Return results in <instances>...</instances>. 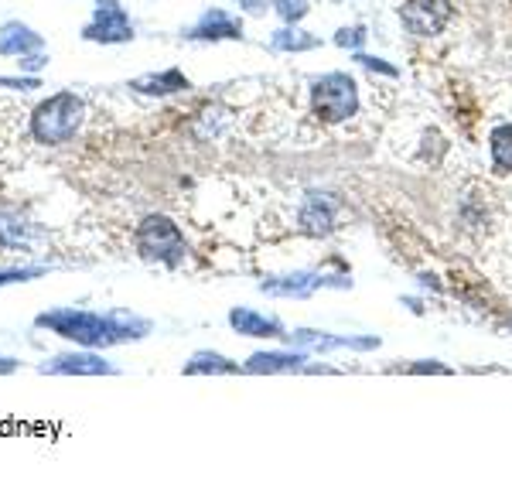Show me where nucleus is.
I'll use <instances>...</instances> for the list:
<instances>
[{
	"label": "nucleus",
	"mask_w": 512,
	"mask_h": 478,
	"mask_svg": "<svg viewBox=\"0 0 512 478\" xmlns=\"http://www.w3.org/2000/svg\"><path fill=\"white\" fill-rule=\"evenodd\" d=\"M41 376H113L117 366L110 359H103L96 349H72V352H59L48 362L38 366Z\"/></svg>",
	"instance_id": "obj_7"
},
{
	"label": "nucleus",
	"mask_w": 512,
	"mask_h": 478,
	"mask_svg": "<svg viewBox=\"0 0 512 478\" xmlns=\"http://www.w3.org/2000/svg\"><path fill=\"white\" fill-rule=\"evenodd\" d=\"M274 11L280 14V21H287V24H297V21H304L308 18V0H274Z\"/></svg>",
	"instance_id": "obj_20"
},
{
	"label": "nucleus",
	"mask_w": 512,
	"mask_h": 478,
	"mask_svg": "<svg viewBox=\"0 0 512 478\" xmlns=\"http://www.w3.org/2000/svg\"><path fill=\"white\" fill-rule=\"evenodd\" d=\"M181 373L185 376H229V373H239V366L233 359L222 356V352H195V356L185 362Z\"/></svg>",
	"instance_id": "obj_15"
},
{
	"label": "nucleus",
	"mask_w": 512,
	"mask_h": 478,
	"mask_svg": "<svg viewBox=\"0 0 512 478\" xmlns=\"http://www.w3.org/2000/svg\"><path fill=\"white\" fill-rule=\"evenodd\" d=\"M106 321H110L113 339H117V342H140V339H147V335H151V328H154L147 318H140V315H134V311H127V308L106 311Z\"/></svg>",
	"instance_id": "obj_13"
},
{
	"label": "nucleus",
	"mask_w": 512,
	"mask_h": 478,
	"mask_svg": "<svg viewBox=\"0 0 512 478\" xmlns=\"http://www.w3.org/2000/svg\"><path fill=\"white\" fill-rule=\"evenodd\" d=\"M35 328H45V332L59 335L65 342H76L82 349H106V345H117L106 315L86 311V308H48L35 318Z\"/></svg>",
	"instance_id": "obj_2"
},
{
	"label": "nucleus",
	"mask_w": 512,
	"mask_h": 478,
	"mask_svg": "<svg viewBox=\"0 0 512 478\" xmlns=\"http://www.w3.org/2000/svg\"><path fill=\"white\" fill-rule=\"evenodd\" d=\"M400 21L410 35L434 38L448 28L451 21V0H403Z\"/></svg>",
	"instance_id": "obj_6"
},
{
	"label": "nucleus",
	"mask_w": 512,
	"mask_h": 478,
	"mask_svg": "<svg viewBox=\"0 0 512 478\" xmlns=\"http://www.w3.org/2000/svg\"><path fill=\"white\" fill-rule=\"evenodd\" d=\"M362 38H366V35H362V28H345V31H338V45H342V48H359L362 45Z\"/></svg>",
	"instance_id": "obj_23"
},
{
	"label": "nucleus",
	"mask_w": 512,
	"mask_h": 478,
	"mask_svg": "<svg viewBox=\"0 0 512 478\" xmlns=\"http://www.w3.org/2000/svg\"><path fill=\"white\" fill-rule=\"evenodd\" d=\"M0 86H4V89H21V93H31V89H41V79H35V76H0Z\"/></svg>",
	"instance_id": "obj_21"
},
{
	"label": "nucleus",
	"mask_w": 512,
	"mask_h": 478,
	"mask_svg": "<svg viewBox=\"0 0 512 478\" xmlns=\"http://www.w3.org/2000/svg\"><path fill=\"white\" fill-rule=\"evenodd\" d=\"M21 72H41L48 65V55L45 52H31V55H21Z\"/></svg>",
	"instance_id": "obj_22"
},
{
	"label": "nucleus",
	"mask_w": 512,
	"mask_h": 478,
	"mask_svg": "<svg viewBox=\"0 0 512 478\" xmlns=\"http://www.w3.org/2000/svg\"><path fill=\"white\" fill-rule=\"evenodd\" d=\"M301 226L308 229V233H315V236H318V233H328V229H332V209H328V205L315 195V199L304 205Z\"/></svg>",
	"instance_id": "obj_16"
},
{
	"label": "nucleus",
	"mask_w": 512,
	"mask_h": 478,
	"mask_svg": "<svg viewBox=\"0 0 512 478\" xmlns=\"http://www.w3.org/2000/svg\"><path fill=\"white\" fill-rule=\"evenodd\" d=\"M18 369H21V362L14 356H0V376H11V373H18Z\"/></svg>",
	"instance_id": "obj_25"
},
{
	"label": "nucleus",
	"mask_w": 512,
	"mask_h": 478,
	"mask_svg": "<svg viewBox=\"0 0 512 478\" xmlns=\"http://www.w3.org/2000/svg\"><path fill=\"white\" fill-rule=\"evenodd\" d=\"M274 48H280V52H308V48H318V38L308 35V31L284 28L274 35Z\"/></svg>",
	"instance_id": "obj_19"
},
{
	"label": "nucleus",
	"mask_w": 512,
	"mask_h": 478,
	"mask_svg": "<svg viewBox=\"0 0 512 478\" xmlns=\"http://www.w3.org/2000/svg\"><path fill=\"white\" fill-rule=\"evenodd\" d=\"M130 89L144 96H171V93H185L192 89V82L181 69H164V72H147V76L130 79Z\"/></svg>",
	"instance_id": "obj_11"
},
{
	"label": "nucleus",
	"mask_w": 512,
	"mask_h": 478,
	"mask_svg": "<svg viewBox=\"0 0 512 478\" xmlns=\"http://www.w3.org/2000/svg\"><path fill=\"white\" fill-rule=\"evenodd\" d=\"M239 4H243V7H250L253 14H260V11H263V4H267V0H239Z\"/></svg>",
	"instance_id": "obj_26"
},
{
	"label": "nucleus",
	"mask_w": 512,
	"mask_h": 478,
	"mask_svg": "<svg viewBox=\"0 0 512 478\" xmlns=\"http://www.w3.org/2000/svg\"><path fill=\"white\" fill-rule=\"evenodd\" d=\"M355 62L366 65V69H379V72H386V76H396L393 65H386L383 59H369V55H355Z\"/></svg>",
	"instance_id": "obj_24"
},
{
	"label": "nucleus",
	"mask_w": 512,
	"mask_h": 478,
	"mask_svg": "<svg viewBox=\"0 0 512 478\" xmlns=\"http://www.w3.org/2000/svg\"><path fill=\"white\" fill-rule=\"evenodd\" d=\"M130 38H134L130 14L123 11L117 0H99L93 18L82 28V41H93V45H123Z\"/></svg>",
	"instance_id": "obj_5"
},
{
	"label": "nucleus",
	"mask_w": 512,
	"mask_h": 478,
	"mask_svg": "<svg viewBox=\"0 0 512 478\" xmlns=\"http://www.w3.org/2000/svg\"><path fill=\"white\" fill-rule=\"evenodd\" d=\"M38 229L31 226L21 212H11V209H0V246L4 250H28L35 243Z\"/></svg>",
	"instance_id": "obj_12"
},
{
	"label": "nucleus",
	"mask_w": 512,
	"mask_h": 478,
	"mask_svg": "<svg viewBox=\"0 0 512 478\" xmlns=\"http://www.w3.org/2000/svg\"><path fill=\"white\" fill-rule=\"evenodd\" d=\"M48 263H21V267H0V287H14V284H31V280L48 274Z\"/></svg>",
	"instance_id": "obj_18"
},
{
	"label": "nucleus",
	"mask_w": 512,
	"mask_h": 478,
	"mask_svg": "<svg viewBox=\"0 0 512 478\" xmlns=\"http://www.w3.org/2000/svg\"><path fill=\"white\" fill-rule=\"evenodd\" d=\"M41 48H45V38H41L35 28H28V24L7 21L4 28H0V55L21 59V55L41 52Z\"/></svg>",
	"instance_id": "obj_9"
},
{
	"label": "nucleus",
	"mask_w": 512,
	"mask_h": 478,
	"mask_svg": "<svg viewBox=\"0 0 512 478\" xmlns=\"http://www.w3.org/2000/svg\"><path fill=\"white\" fill-rule=\"evenodd\" d=\"M86 120V103L82 96H76L72 89L52 93L48 100H41L31 113V137L45 147H62L69 140H76Z\"/></svg>",
	"instance_id": "obj_1"
},
{
	"label": "nucleus",
	"mask_w": 512,
	"mask_h": 478,
	"mask_svg": "<svg viewBox=\"0 0 512 478\" xmlns=\"http://www.w3.org/2000/svg\"><path fill=\"white\" fill-rule=\"evenodd\" d=\"M311 106L325 123H342L359 110V86L345 72H328L311 89Z\"/></svg>",
	"instance_id": "obj_4"
},
{
	"label": "nucleus",
	"mask_w": 512,
	"mask_h": 478,
	"mask_svg": "<svg viewBox=\"0 0 512 478\" xmlns=\"http://www.w3.org/2000/svg\"><path fill=\"white\" fill-rule=\"evenodd\" d=\"M185 38L192 41H239L243 38V21H236L222 7H209V11L198 18L192 28L185 31Z\"/></svg>",
	"instance_id": "obj_8"
},
{
	"label": "nucleus",
	"mask_w": 512,
	"mask_h": 478,
	"mask_svg": "<svg viewBox=\"0 0 512 478\" xmlns=\"http://www.w3.org/2000/svg\"><path fill=\"white\" fill-rule=\"evenodd\" d=\"M137 250L144 260H158L164 267H178L185 260L188 246L181 229L168 216H147L137 226Z\"/></svg>",
	"instance_id": "obj_3"
},
{
	"label": "nucleus",
	"mask_w": 512,
	"mask_h": 478,
	"mask_svg": "<svg viewBox=\"0 0 512 478\" xmlns=\"http://www.w3.org/2000/svg\"><path fill=\"white\" fill-rule=\"evenodd\" d=\"M492 164L495 171H512V123L492 130Z\"/></svg>",
	"instance_id": "obj_17"
},
{
	"label": "nucleus",
	"mask_w": 512,
	"mask_h": 478,
	"mask_svg": "<svg viewBox=\"0 0 512 478\" xmlns=\"http://www.w3.org/2000/svg\"><path fill=\"white\" fill-rule=\"evenodd\" d=\"M229 325H233L239 335H246V339H280V335H284L277 318H267L253 308H233L229 311Z\"/></svg>",
	"instance_id": "obj_10"
},
{
	"label": "nucleus",
	"mask_w": 512,
	"mask_h": 478,
	"mask_svg": "<svg viewBox=\"0 0 512 478\" xmlns=\"http://www.w3.org/2000/svg\"><path fill=\"white\" fill-rule=\"evenodd\" d=\"M301 352H256L246 362V373H294L301 369Z\"/></svg>",
	"instance_id": "obj_14"
}]
</instances>
